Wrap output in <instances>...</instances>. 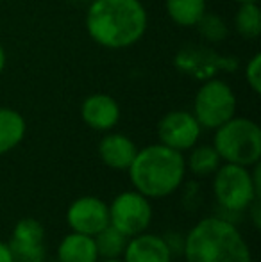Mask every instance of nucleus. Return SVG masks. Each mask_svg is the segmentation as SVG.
Listing matches in <instances>:
<instances>
[{"instance_id":"4","label":"nucleus","mask_w":261,"mask_h":262,"mask_svg":"<svg viewBox=\"0 0 261 262\" xmlns=\"http://www.w3.org/2000/svg\"><path fill=\"white\" fill-rule=\"evenodd\" d=\"M213 146L222 162L252 168L261 159V128L251 118L233 116L215 128Z\"/></svg>"},{"instance_id":"27","label":"nucleus","mask_w":261,"mask_h":262,"mask_svg":"<svg viewBox=\"0 0 261 262\" xmlns=\"http://www.w3.org/2000/svg\"><path fill=\"white\" fill-rule=\"evenodd\" d=\"M238 4H244V2H259V0H236Z\"/></svg>"},{"instance_id":"20","label":"nucleus","mask_w":261,"mask_h":262,"mask_svg":"<svg viewBox=\"0 0 261 262\" xmlns=\"http://www.w3.org/2000/svg\"><path fill=\"white\" fill-rule=\"evenodd\" d=\"M93 239L98 252V259H122L124 250L129 241L127 235H124L111 225L102 228L97 235H93Z\"/></svg>"},{"instance_id":"1","label":"nucleus","mask_w":261,"mask_h":262,"mask_svg":"<svg viewBox=\"0 0 261 262\" xmlns=\"http://www.w3.org/2000/svg\"><path fill=\"white\" fill-rule=\"evenodd\" d=\"M86 32L108 50H126L145 36L149 14L142 0H93L84 18Z\"/></svg>"},{"instance_id":"5","label":"nucleus","mask_w":261,"mask_h":262,"mask_svg":"<svg viewBox=\"0 0 261 262\" xmlns=\"http://www.w3.org/2000/svg\"><path fill=\"white\" fill-rule=\"evenodd\" d=\"M213 194L226 212L242 214L261 196V186L254 184L251 168L222 162L213 173Z\"/></svg>"},{"instance_id":"6","label":"nucleus","mask_w":261,"mask_h":262,"mask_svg":"<svg viewBox=\"0 0 261 262\" xmlns=\"http://www.w3.org/2000/svg\"><path fill=\"white\" fill-rule=\"evenodd\" d=\"M236 95L233 88L220 77L204 80L193 98V116L202 128L215 130L227 120L236 116Z\"/></svg>"},{"instance_id":"25","label":"nucleus","mask_w":261,"mask_h":262,"mask_svg":"<svg viewBox=\"0 0 261 262\" xmlns=\"http://www.w3.org/2000/svg\"><path fill=\"white\" fill-rule=\"evenodd\" d=\"M6 64H7V55H6V50H4L2 43H0V73L6 70Z\"/></svg>"},{"instance_id":"8","label":"nucleus","mask_w":261,"mask_h":262,"mask_svg":"<svg viewBox=\"0 0 261 262\" xmlns=\"http://www.w3.org/2000/svg\"><path fill=\"white\" fill-rule=\"evenodd\" d=\"M109 207V225L120 230L124 235L132 237L149 228L152 221L150 200L138 191H124L113 198Z\"/></svg>"},{"instance_id":"12","label":"nucleus","mask_w":261,"mask_h":262,"mask_svg":"<svg viewBox=\"0 0 261 262\" xmlns=\"http://www.w3.org/2000/svg\"><path fill=\"white\" fill-rule=\"evenodd\" d=\"M81 118L90 128L108 132L120 121V105L115 97L108 93H93L86 97L81 105Z\"/></svg>"},{"instance_id":"17","label":"nucleus","mask_w":261,"mask_h":262,"mask_svg":"<svg viewBox=\"0 0 261 262\" xmlns=\"http://www.w3.org/2000/svg\"><path fill=\"white\" fill-rule=\"evenodd\" d=\"M165 7L168 18L179 27H195L208 11L206 0H165Z\"/></svg>"},{"instance_id":"7","label":"nucleus","mask_w":261,"mask_h":262,"mask_svg":"<svg viewBox=\"0 0 261 262\" xmlns=\"http://www.w3.org/2000/svg\"><path fill=\"white\" fill-rule=\"evenodd\" d=\"M174 64L181 73L204 82L222 72H234L240 62L238 57L218 52L211 45H185L175 54Z\"/></svg>"},{"instance_id":"22","label":"nucleus","mask_w":261,"mask_h":262,"mask_svg":"<svg viewBox=\"0 0 261 262\" xmlns=\"http://www.w3.org/2000/svg\"><path fill=\"white\" fill-rule=\"evenodd\" d=\"M245 80L256 95L261 93V54H254L245 64Z\"/></svg>"},{"instance_id":"15","label":"nucleus","mask_w":261,"mask_h":262,"mask_svg":"<svg viewBox=\"0 0 261 262\" xmlns=\"http://www.w3.org/2000/svg\"><path fill=\"white\" fill-rule=\"evenodd\" d=\"M57 262H97L98 252L91 235L70 232L61 239L56 252Z\"/></svg>"},{"instance_id":"23","label":"nucleus","mask_w":261,"mask_h":262,"mask_svg":"<svg viewBox=\"0 0 261 262\" xmlns=\"http://www.w3.org/2000/svg\"><path fill=\"white\" fill-rule=\"evenodd\" d=\"M247 212L251 214L252 225H254L256 228H259V225H261V198H254V200H252V204L249 205Z\"/></svg>"},{"instance_id":"24","label":"nucleus","mask_w":261,"mask_h":262,"mask_svg":"<svg viewBox=\"0 0 261 262\" xmlns=\"http://www.w3.org/2000/svg\"><path fill=\"white\" fill-rule=\"evenodd\" d=\"M0 262H14L7 243H2V241H0Z\"/></svg>"},{"instance_id":"19","label":"nucleus","mask_w":261,"mask_h":262,"mask_svg":"<svg viewBox=\"0 0 261 262\" xmlns=\"http://www.w3.org/2000/svg\"><path fill=\"white\" fill-rule=\"evenodd\" d=\"M234 29L244 39H258L261 34V9L258 2L238 4Z\"/></svg>"},{"instance_id":"26","label":"nucleus","mask_w":261,"mask_h":262,"mask_svg":"<svg viewBox=\"0 0 261 262\" xmlns=\"http://www.w3.org/2000/svg\"><path fill=\"white\" fill-rule=\"evenodd\" d=\"M97 262H124L122 259H98Z\"/></svg>"},{"instance_id":"14","label":"nucleus","mask_w":261,"mask_h":262,"mask_svg":"<svg viewBox=\"0 0 261 262\" xmlns=\"http://www.w3.org/2000/svg\"><path fill=\"white\" fill-rule=\"evenodd\" d=\"M138 146L129 136L120 132H109L98 143V157L108 168L115 171H127L134 159Z\"/></svg>"},{"instance_id":"11","label":"nucleus","mask_w":261,"mask_h":262,"mask_svg":"<svg viewBox=\"0 0 261 262\" xmlns=\"http://www.w3.org/2000/svg\"><path fill=\"white\" fill-rule=\"evenodd\" d=\"M66 223L72 232L93 237L109 225V207L102 198L91 194L75 198L66 209Z\"/></svg>"},{"instance_id":"9","label":"nucleus","mask_w":261,"mask_h":262,"mask_svg":"<svg viewBox=\"0 0 261 262\" xmlns=\"http://www.w3.org/2000/svg\"><path fill=\"white\" fill-rule=\"evenodd\" d=\"M202 127L190 111H170L157 123V139L161 145L177 152H188L200 138Z\"/></svg>"},{"instance_id":"28","label":"nucleus","mask_w":261,"mask_h":262,"mask_svg":"<svg viewBox=\"0 0 261 262\" xmlns=\"http://www.w3.org/2000/svg\"><path fill=\"white\" fill-rule=\"evenodd\" d=\"M77 2H86V4H90V2H93V0H77Z\"/></svg>"},{"instance_id":"18","label":"nucleus","mask_w":261,"mask_h":262,"mask_svg":"<svg viewBox=\"0 0 261 262\" xmlns=\"http://www.w3.org/2000/svg\"><path fill=\"white\" fill-rule=\"evenodd\" d=\"M186 161V169L193 173L195 177H209L216 171L222 159L216 154L213 145H195L190 148V156Z\"/></svg>"},{"instance_id":"16","label":"nucleus","mask_w":261,"mask_h":262,"mask_svg":"<svg viewBox=\"0 0 261 262\" xmlns=\"http://www.w3.org/2000/svg\"><path fill=\"white\" fill-rule=\"evenodd\" d=\"M25 118L11 107H0V156L14 150L25 138Z\"/></svg>"},{"instance_id":"10","label":"nucleus","mask_w":261,"mask_h":262,"mask_svg":"<svg viewBox=\"0 0 261 262\" xmlns=\"http://www.w3.org/2000/svg\"><path fill=\"white\" fill-rule=\"evenodd\" d=\"M45 227L36 217H22L16 221L7 243L14 262H45Z\"/></svg>"},{"instance_id":"2","label":"nucleus","mask_w":261,"mask_h":262,"mask_svg":"<svg viewBox=\"0 0 261 262\" xmlns=\"http://www.w3.org/2000/svg\"><path fill=\"white\" fill-rule=\"evenodd\" d=\"M183 257L186 262H252L247 241L231 220L202 217L185 235Z\"/></svg>"},{"instance_id":"21","label":"nucleus","mask_w":261,"mask_h":262,"mask_svg":"<svg viewBox=\"0 0 261 262\" xmlns=\"http://www.w3.org/2000/svg\"><path fill=\"white\" fill-rule=\"evenodd\" d=\"M197 32L206 43L209 45H215V43H222L224 39L229 34V27H227V21L224 20L220 14L216 13H208L206 11L200 16V20L197 21Z\"/></svg>"},{"instance_id":"3","label":"nucleus","mask_w":261,"mask_h":262,"mask_svg":"<svg viewBox=\"0 0 261 262\" xmlns=\"http://www.w3.org/2000/svg\"><path fill=\"white\" fill-rule=\"evenodd\" d=\"M186 161L183 152L154 143L138 148L127 168L134 191L149 200L167 198L183 186L186 177Z\"/></svg>"},{"instance_id":"13","label":"nucleus","mask_w":261,"mask_h":262,"mask_svg":"<svg viewBox=\"0 0 261 262\" xmlns=\"http://www.w3.org/2000/svg\"><path fill=\"white\" fill-rule=\"evenodd\" d=\"M124 262H172V252L165 237L157 234L142 232L132 235L122 255Z\"/></svg>"}]
</instances>
